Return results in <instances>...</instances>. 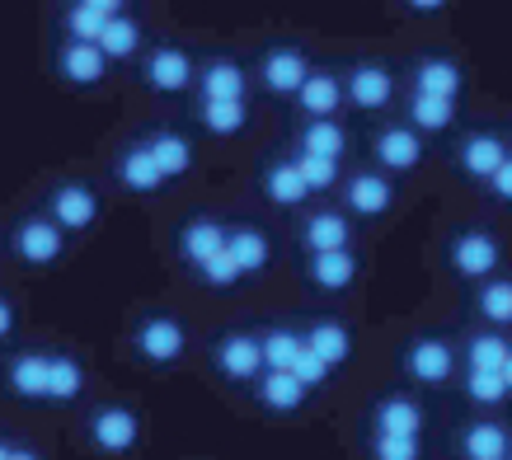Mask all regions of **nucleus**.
Wrapping results in <instances>:
<instances>
[{
  "instance_id": "nucleus-1",
  "label": "nucleus",
  "mask_w": 512,
  "mask_h": 460,
  "mask_svg": "<svg viewBox=\"0 0 512 460\" xmlns=\"http://www.w3.org/2000/svg\"><path fill=\"white\" fill-rule=\"evenodd\" d=\"M137 80L141 90L160 94V99H174V94H188L198 85V62H193V52L184 43H151L141 52L137 62Z\"/></svg>"
},
{
  "instance_id": "nucleus-2",
  "label": "nucleus",
  "mask_w": 512,
  "mask_h": 460,
  "mask_svg": "<svg viewBox=\"0 0 512 460\" xmlns=\"http://www.w3.org/2000/svg\"><path fill=\"white\" fill-rule=\"evenodd\" d=\"M66 245H71V235H66L57 221L47 212H29L19 216L15 230H10V254H15L24 268H52V263L66 259Z\"/></svg>"
},
{
  "instance_id": "nucleus-3",
  "label": "nucleus",
  "mask_w": 512,
  "mask_h": 460,
  "mask_svg": "<svg viewBox=\"0 0 512 460\" xmlns=\"http://www.w3.org/2000/svg\"><path fill=\"white\" fill-rule=\"evenodd\" d=\"M43 212L52 216L66 235H85V230L99 226L104 198H99V188L85 184V179H57V184L43 193Z\"/></svg>"
},
{
  "instance_id": "nucleus-4",
  "label": "nucleus",
  "mask_w": 512,
  "mask_h": 460,
  "mask_svg": "<svg viewBox=\"0 0 512 460\" xmlns=\"http://www.w3.org/2000/svg\"><path fill=\"white\" fill-rule=\"evenodd\" d=\"M311 71H315V62L301 43H268L264 52H259L254 80H259V90L273 94V99H296V90L311 80Z\"/></svg>"
},
{
  "instance_id": "nucleus-5",
  "label": "nucleus",
  "mask_w": 512,
  "mask_h": 460,
  "mask_svg": "<svg viewBox=\"0 0 512 460\" xmlns=\"http://www.w3.org/2000/svg\"><path fill=\"white\" fill-rule=\"evenodd\" d=\"M47 62H52V76L62 80L66 90H99L113 71V62L104 57L99 43H80V38H62V33H57Z\"/></svg>"
},
{
  "instance_id": "nucleus-6",
  "label": "nucleus",
  "mask_w": 512,
  "mask_h": 460,
  "mask_svg": "<svg viewBox=\"0 0 512 460\" xmlns=\"http://www.w3.org/2000/svg\"><path fill=\"white\" fill-rule=\"evenodd\" d=\"M343 94H348V108H357V113H386L400 94V76L376 57H357L343 71Z\"/></svg>"
},
{
  "instance_id": "nucleus-7",
  "label": "nucleus",
  "mask_w": 512,
  "mask_h": 460,
  "mask_svg": "<svg viewBox=\"0 0 512 460\" xmlns=\"http://www.w3.org/2000/svg\"><path fill=\"white\" fill-rule=\"evenodd\" d=\"M85 437L99 456H127V451H137L141 442V418L137 409H127V404H99L90 418H85Z\"/></svg>"
},
{
  "instance_id": "nucleus-8",
  "label": "nucleus",
  "mask_w": 512,
  "mask_h": 460,
  "mask_svg": "<svg viewBox=\"0 0 512 460\" xmlns=\"http://www.w3.org/2000/svg\"><path fill=\"white\" fill-rule=\"evenodd\" d=\"M132 348H137V357L146 367H174L188 353V329L174 315H146L132 329Z\"/></svg>"
},
{
  "instance_id": "nucleus-9",
  "label": "nucleus",
  "mask_w": 512,
  "mask_h": 460,
  "mask_svg": "<svg viewBox=\"0 0 512 460\" xmlns=\"http://www.w3.org/2000/svg\"><path fill=\"white\" fill-rule=\"evenodd\" d=\"M423 155H428V141H423L419 127H409V123L376 127V137H372L376 169H386V174H409V169L423 165Z\"/></svg>"
},
{
  "instance_id": "nucleus-10",
  "label": "nucleus",
  "mask_w": 512,
  "mask_h": 460,
  "mask_svg": "<svg viewBox=\"0 0 512 460\" xmlns=\"http://www.w3.org/2000/svg\"><path fill=\"white\" fill-rule=\"evenodd\" d=\"M451 268H456V277H466V282H489V277H498V263H503V245H498V235H489V230H461L456 240H451Z\"/></svg>"
},
{
  "instance_id": "nucleus-11",
  "label": "nucleus",
  "mask_w": 512,
  "mask_h": 460,
  "mask_svg": "<svg viewBox=\"0 0 512 460\" xmlns=\"http://www.w3.org/2000/svg\"><path fill=\"white\" fill-rule=\"evenodd\" d=\"M508 141L498 137V132H489V127H475V132H466V137L456 141V151H451V160H456V169L466 174V179H475V184H489L498 169H503V160H508Z\"/></svg>"
},
{
  "instance_id": "nucleus-12",
  "label": "nucleus",
  "mask_w": 512,
  "mask_h": 460,
  "mask_svg": "<svg viewBox=\"0 0 512 460\" xmlns=\"http://www.w3.org/2000/svg\"><path fill=\"white\" fill-rule=\"evenodd\" d=\"M343 207L362 221H376V216H386L395 207V184H390L386 169H353V174H343Z\"/></svg>"
},
{
  "instance_id": "nucleus-13",
  "label": "nucleus",
  "mask_w": 512,
  "mask_h": 460,
  "mask_svg": "<svg viewBox=\"0 0 512 460\" xmlns=\"http://www.w3.org/2000/svg\"><path fill=\"white\" fill-rule=\"evenodd\" d=\"M113 179H118V188H127V193H160V188L170 184L165 174H160L156 155H151V146L146 141H123L118 151H113Z\"/></svg>"
},
{
  "instance_id": "nucleus-14",
  "label": "nucleus",
  "mask_w": 512,
  "mask_h": 460,
  "mask_svg": "<svg viewBox=\"0 0 512 460\" xmlns=\"http://www.w3.org/2000/svg\"><path fill=\"white\" fill-rule=\"evenodd\" d=\"M409 90L419 94H442V99H461L466 94V66L451 52H423L409 66Z\"/></svg>"
},
{
  "instance_id": "nucleus-15",
  "label": "nucleus",
  "mask_w": 512,
  "mask_h": 460,
  "mask_svg": "<svg viewBox=\"0 0 512 460\" xmlns=\"http://www.w3.org/2000/svg\"><path fill=\"white\" fill-rule=\"evenodd\" d=\"M254 90V76L245 71V62H235L226 52L198 62V85H193V99H249Z\"/></svg>"
},
{
  "instance_id": "nucleus-16",
  "label": "nucleus",
  "mask_w": 512,
  "mask_h": 460,
  "mask_svg": "<svg viewBox=\"0 0 512 460\" xmlns=\"http://www.w3.org/2000/svg\"><path fill=\"white\" fill-rule=\"evenodd\" d=\"M217 371L226 381H259L268 371L264 362V338L259 334H245V329H235V334H221L217 338Z\"/></svg>"
},
{
  "instance_id": "nucleus-17",
  "label": "nucleus",
  "mask_w": 512,
  "mask_h": 460,
  "mask_svg": "<svg viewBox=\"0 0 512 460\" xmlns=\"http://www.w3.org/2000/svg\"><path fill=\"white\" fill-rule=\"evenodd\" d=\"M296 113L301 118H339L343 104H348V94H343V76L339 71H329V66H315L311 80L296 90Z\"/></svg>"
},
{
  "instance_id": "nucleus-18",
  "label": "nucleus",
  "mask_w": 512,
  "mask_h": 460,
  "mask_svg": "<svg viewBox=\"0 0 512 460\" xmlns=\"http://www.w3.org/2000/svg\"><path fill=\"white\" fill-rule=\"evenodd\" d=\"M301 249L306 254H329V249H353V221L348 212L315 207L301 216Z\"/></svg>"
},
{
  "instance_id": "nucleus-19",
  "label": "nucleus",
  "mask_w": 512,
  "mask_h": 460,
  "mask_svg": "<svg viewBox=\"0 0 512 460\" xmlns=\"http://www.w3.org/2000/svg\"><path fill=\"white\" fill-rule=\"evenodd\" d=\"M146 146H151V155H156V165L165 179H188L193 174V165H198V146H193V137L188 132H179V127H151L146 132Z\"/></svg>"
},
{
  "instance_id": "nucleus-20",
  "label": "nucleus",
  "mask_w": 512,
  "mask_h": 460,
  "mask_svg": "<svg viewBox=\"0 0 512 460\" xmlns=\"http://www.w3.org/2000/svg\"><path fill=\"white\" fill-rule=\"evenodd\" d=\"M404 371L419 385H447L456 371V348L447 338H414L409 353H404Z\"/></svg>"
},
{
  "instance_id": "nucleus-21",
  "label": "nucleus",
  "mask_w": 512,
  "mask_h": 460,
  "mask_svg": "<svg viewBox=\"0 0 512 460\" xmlns=\"http://www.w3.org/2000/svg\"><path fill=\"white\" fill-rule=\"evenodd\" d=\"M226 235H231V226H221L217 216H188L179 226V259L188 268H202L207 259H217L226 249Z\"/></svg>"
},
{
  "instance_id": "nucleus-22",
  "label": "nucleus",
  "mask_w": 512,
  "mask_h": 460,
  "mask_svg": "<svg viewBox=\"0 0 512 460\" xmlns=\"http://www.w3.org/2000/svg\"><path fill=\"white\" fill-rule=\"evenodd\" d=\"M0 381L15 399H47V353H38V348L10 353L0 367Z\"/></svg>"
},
{
  "instance_id": "nucleus-23",
  "label": "nucleus",
  "mask_w": 512,
  "mask_h": 460,
  "mask_svg": "<svg viewBox=\"0 0 512 460\" xmlns=\"http://www.w3.org/2000/svg\"><path fill=\"white\" fill-rule=\"evenodd\" d=\"M193 123L207 137H240L249 127V99H193Z\"/></svg>"
},
{
  "instance_id": "nucleus-24",
  "label": "nucleus",
  "mask_w": 512,
  "mask_h": 460,
  "mask_svg": "<svg viewBox=\"0 0 512 460\" xmlns=\"http://www.w3.org/2000/svg\"><path fill=\"white\" fill-rule=\"evenodd\" d=\"M259 188H264V198L273 202V207H282V212H292V207H301V202L311 198V184L301 179V169H296L292 155H278V160H268V165H264V179H259Z\"/></svg>"
},
{
  "instance_id": "nucleus-25",
  "label": "nucleus",
  "mask_w": 512,
  "mask_h": 460,
  "mask_svg": "<svg viewBox=\"0 0 512 460\" xmlns=\"http://www.w3.org/2000/svg\"><path fill=\"white\" fill-rule=\"evenodd\" d=\"M456 113H461V99H442V94H419V90H409V99H404V123L419 127L423 137L451 132Z\"/></svg>"
},
{
  "instance_id": "nucleus-26",
  "label": "nucleus",
  "mask_w": 512,
  "mask_h": 460,
  "mask_svg": "<svg viewBox=\"0 0 512 460\" xmlns=\"http://www.w3.org/2000/svg\"><path fill=\"white\" fill-rule=\"evenodd\" d=\"M99 47H104V57H109V62H141V52H146L151 43H146V24L137 19V10L113 15L109 24H104Z\"/></svg>"
},
{
  "instance_id": "nucleus-27",
  "label": "nucleus",
  "mask_w": 512,
  "mask_h": 460,
  "mask_svg": "<svg viewBox=\"0 0 512 460\" xmlns=\"http://www.w3.org/2000/svg\"><path fill=\"white\" fill-rule=\"evenodd\" d=\"M306 277L320 292H348L357 282V254L353 249H329V254H306Z\"/></svg>"
},
{
  "instance_id": "nucleus-28",
  "label": "nucleus",
  "mask_w": 512,
  "mask_h": 460,
  "mask_svg": "<svg viewBox=\"0 0 512 460\" xmlns=\"http://www.w3.org/2000/svg\"><path fill=\"white\" fill-rule=\"evenodd\" d=\"M348 146H353V137H348V127L339 118H301V127H296V151L343 160Z\"/></svg>"
},
{
  "instance_id": "nucleus-29",
  "label": "nucleus",
  "mask_w": 512,
  "mask_h": 460,
  "mask_svg": "<svg viewBox=\"0 0 512 460\" xmlns=\"http://www.w3.org/2000/svg\"><path fill=\"white\" fill-rule=\"evenodd\" d=\"M254 395H259V404H264L268 414H296L311 390L296 381L292 371H264V376L254 381Z\"/></svg>"
},
{
  "instance_id": "nucleus-30",
  "label": "nucleus",
  "mask_w": 512,
  "mask_h": 460,
  "mask_svg": "<svg viewBox=\"0 0 512 460\" xmlns=\"http://www.w3.org/2000/svg\"><path fill=\"white\" fill-rule=\"evenodd\" d=\"M376 432H395V437H423V409L409 395H386L372 409Z\"/></svg>"
},
{
  "instance_id": "nucleus-31",
  "label": "nucleus",
  "mask_w": 512,
  "mask_h": 460,
  "mask_svg": "<svg viewBox=\"0 0 512 460\" xmlns=\"http://www.w3.org/2000/svg\"><path fill=\"white\" fill-rule=\"evenodd\" d=\"M461 456H466V460H503V456H512L508 428H503V423H494V418L470 423V428L461 432Z\"/></svg>"
},
{
  "instance_id": "nucleus-32",
  "label": "nucleus",
  "mask_w": 512,
  "mask_h": 460,
  "mask_svg": "<svg viewBox=\"0 0 512 460\" xmlns=\"http://www.w3.org/2000/svg\"><path fill=\"white\" fill-rule=\"evenodd\" d=\"M85 390V362L71 353H47V404H71Z\"/></svg>"
},
{
  "instance_id": "nucleus-33",
  "label": "nucleus",
  "mask_w": 512,
  "mask_h": 460,
  "mask_svg": "<svg viewBox=\"0 0 512 460\" xmlns=\"http://www.w3.org/2000/svg\"><path fill=\"white\" fill-rule=\"evenodd\" d=\"M226 249H231V259L240 263V273H245V277L264 273L268 259H273V245H268V235L259 226H231Z\"/></svg>"
},
{
  "instance_id": "nucleus-34",
  "label": "nucleus",
  "mask_w": 512,
  "mask_h": 460,
  "mask_svg": "<svg viewBox=\"0 0 512 460\" xmlns=\"http://www.w3.org/2000/svg\"><path fill=\"white\" fill-rule=\"evenodd\" d=\"M301 334H306V348H315L329 367H339V362L353 357V334H348V324H339V320H315V324H306Z\"/></svg>"
},
{
  "instance_id": "nucleus-35",
  "label": "nucleus",
  "mask_w": 512,
  "mask_h": 460,
  "mask_svg": "<svg viewBox=\"0 0 512 460\" xmlns=\"http://www.w3.org/2000/svg\"><path fill=\"white\" fill-rule=\"evenodd\" d=\"M109 19L113 15H99V10L80 5V0H62V5H57V33H62V38H80V43H99Z\"/></svg>"
},
{
  "instance_id": "nucleus-36",
  "label": "nucleus",
  "mask_w": 512,
  "mask_h": 460,
  "mask_svg": "<svg viewBox=\"0 0 512 460\" xmlns=\"http://www.w3.org/2000/svg\"><path fill=\"white\" fill-rule=\"evenodd\" d=\"M264 338V362L268 371H292L296 357H301V348H306V334H296V329H287V324H273Z\"/></svg>"
},
{
  "instance_id": "nucleus-37",
  "label": "nucleus",
  "mask_w": 512,
  "mask_h": 460,
  "mask_svg": "<svg viewBox=\"0 0 512 460\" xmlns=\"http://www.w3.org/2000/svg\"><path fill=\"white\" fill-rule=\"evenodd\" d=\"M508 353H512V343L503 334H494V329L466 338V367H475V371H503Z\"/></svg>"
},
{
  "instance_id": "nucleus-38",
  "label": "nucleus",
  "mask_w": 512,
  "mask_h": 460,
  "mask_svg": "<svg viewBox=\"0 0 512 460\" xmlns=\"http://www.w3.org/2000/svg\"><path fill=\"white\" fill-rule=\"evenodd\" d=\"M475 310H480V315L494 324V329L512 324V277H489V282H480Z\"/></svg>"
},
{
  "instance_id": "nucleus-39",
  "label": "nucleus",
  "mask_w": 512,
  "mask_h": 460,
  "mask_svg": "<svg viewBox=\"0 0 512 460\" xmlns=\"http://www.w3.org/2000/svg\"><path fill=\"white\" fill-rule=\"evenodd\" d=\"M301 179L311 184V193H334L343 184V160H329V155H311V151H292Z\"/></svg>"
},
{
  "instance_id": "nucleus-40",
  "label": "nucleus",
  "mask_w": 512,
  "mask_h": 460,
  "mask_svg": "<svg viewBox=\"0 0 512 460\" xmlns=\"http://www.w3.org/2000/svg\"><path fill=\"white\" fill-rule=\"evenodd\" d=\"M461 390H466L470 404H484V409H494V404H503V399L512 395L508 381H503V371H475V367H466Z\"/></svg>"
},
{
  "instance_id": "nucleus-41",
  "label": "nucleus",
  "mask_w": 512,
  "mask_h": 460,
  "mask_svg": "<svg viewBox=\"0 0 512 460\" xmlns=\"http://www.w3.org/2000/svg\"><path fill=\"white\" fill-rule=\"evenodd\" d=\"M193 277H198L202 287H212V292H226V287H235L245 273H240V263L231 259V249H221L217 259H207L202 268H193Z\"/></svg>"
},
{
  "instance_id": "nucleus-42",
  "label": "nucleus",
  "mask_w": 512,
  "mask_h": 460,
  "mask_svg": "<svg viewBox=\"0 0 512 460\" xmlns=\"http://www.w3.org/2000/svg\"><path fill=\"white\" fill-rule=\"evenodd\" d=\"M423 437H395V432H376L372 460H419Z\"/></svg>"
},
{
  "instance_id": "nucleus-43",
  "label": "nucleus",
  "mask_w": 512,
  "mask_h": 460,
  "mask_svg": "<svg viewBox=\"0 0 512 460\" xmlns=\"http://www.w3.org/2000/svg\"><path fill=\"white\" fill-rule=\"evenodd\" d=\"M329 371H334V367H329V362H325L320 353H315V348H301V357H296L292 376H296L301 385H306V390H315V385H325V381H329Z\"/></svg>"
},
{
  "instance_id": "nucleus-44",
  "label": "nucleus",
  "mask_w": 512,
  "mask_h": 460,
  "mask_svg": "<svg viewBox=\"0 0 512 460\" xmlns=\"http://www.w3.org/2000/svg\"><path fill=\"white\" fill-rule=\"evenodd\" d=\"M484 188H489L498 202H512V155L503 160V169H498V174H494V179H489Z\"/></svg>"
},
{
  "instance_id": "nucleus-45",
  "label": "nucleus",
  "mask_w": 512,
  "mask_h": 460,
  "mask_svg": "<svg viewBox=\"0 0 512 460\" xmlns=\"http://www.w3.org/2000/svg\"><path fill=\"white\" fill-rule=\"evenodd\" d=\"M400 5L409 10V15H442L451 0H400Z\"/></svg>"
},
{
  "instance_id": "nucleus-46",
  "label": "nucleus",
  "mask_w": 512,
  "mask_h": 460,
  "mask_svg": "<svg viewBox=\"0 0 512 460\" xmlns=\"http://www.w3.org/2000/svg\"><path fill=\"white\" fill-rule=\"evenodd\" d=\"M15 334V301L10 296H0V343Z\"/></svg>"
},
{
  "instance_id": "nucleus-47",
  "label": "nucleus",
  "mask_w": 512,
  "mask_h": 460,
  "mask_svg": "<svg viewBox=\"0 0 512 460\" xmlns=\"http://www.w3.org/2000/svg\"><path fill=\"white\" fill-rule=\"evenodd\" d=\"M80 5H90L99 15H123V10H132V0H80Z\"/></svg>"
},
{
  "instance_id": "nucleus-48",
  "label": "nucleus",
  "mask_w": 512,
  "mask_h": 460,
  "mask_svg": "<svg viewBox=\"0 0 512 460\" xmlns=\"http://www.w3.org/2000/svg\"><path fill=\"white\" fill-rule=\"evenodd\" d=\"M10 460H43V451H33V446H15V456Z\"/></svg>"
},
{
  "instance_id": "nucleus-49",
  "label": "nucleus",
  "mask_w": 512,
  "mask_h": 460,
  "mask_svg": "<svg viewBox=\"0 0 512 460\" xmlns=\"http://www.w3.org/2000/svg\"><path fill=\"white\" fill-rule=\"evenodd\" d=\"M15 456V442H5V437H0V460H10Z\"/></svg>"
},
{
  "instance_id": "nucleus-50",
  "label": "nucleus",
  "mask_w": 512,
  "mask_h": 460,
  "mask_svg": "<svg viewBox=\"0 0 512 460\" xmlns=\"http://www.w3.org/2000/svg\"><path fill=\"white\" fill-rule=\"evenodd\" d=\"M503 381H508V390H512V353H508V362H503Z\"/></svg>"
},
{
  "instance_id": "nucleus-51",
  "label": "nucleus",
  "mask_w": 512,
  "mask_h": 460,
  "mask_svg": "<svg viewBox=\"0 0 512 460\" xmlns=\"http://www.w3.org/2000/svg\"><path fill=\"white\" fill-rule=\"evenodd\" d=\"M503 460H512V456H503Z\"/></svg>"
}]
</instances>
